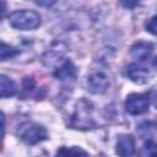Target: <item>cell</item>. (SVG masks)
<instances>
[{
	"label": "cell",
	"instance_id": "cell-1",
	"mask_svg": "<svg viewBox=\"0 0 157 157\" xmlns=\"http://www.w3.org/2000/svg\"><path fill=\"white\" fill-rule=\"evenodd\" d=\"M9 23L18 31L36 29L40 25V16L33 10H17L10 13Z\"/></svg>",
	"mask_w": 157,
	"mask_h": 157
},
{
	"label": "cell",
	"instance_id": "cell-2",
	"mask_svg": "<svg viewBox=\"0 0 157 157\" xmlns=\"http://www.w3.org/2000/svg\"><path fill=\"white\" fill-rule=\"evenodd\" d=\"M92 104L86 99H80L76 103L75 110L70 119V125L74 129L86 130L91 129L94 125L93 118H92Z\"/></svg>",
	"mask_w": 157,
	"mask_h": 157
},
{
	"label": "cell",
	"instance_id": "cell-3",
	"mask_svg": "<svg viewBox=\"0 0 157 157\" xmlns=\"http://www.w3.org/2000/svg\"><path fill=\"white\" fill-rule=\"evenodd\" d=\"M20 139L27 145H36L47 139L48 134L45 128L36 123H23L18 128Z\"/></svg>",
	"mask_w": 157,
	"mask_h": 157
},
{
	"label": "cell",
	"instance_id": "cell-4",
	"mask_svg": "<svg viewBox=\"0 0 157 157\" xmlns=\"http://www.w3.org/2000/svg\"><path fill=\"white\" fill-rule=\"evenodd\" d=\"M150 99L147 94L144 93H131L126 97L125 109L131 115H140L148 110Z\"/></svg>",
	"mask_w": 157,
	"mask_h": 157
},
{
	"label": "cell",
	"instance_id": "cell-5",
	"mask_svg": "<svg viewBox=\"0 0 157 157\" xmlns=\"http://www.w3.org/2000/svg\"><path fill=\"white\" fill-rule=\"evenodd\" d=\"M86 85H87V90L91 93L102 94L109 87V78L102 71H93L87 76Z\"/></svg>",
	"mask_w": 157,
	"mask_h": 157
},
{
	"label": "cell",
	"instance_id": "cell-6",
	"mask_svg": "<svg viewBox=\"0 0 157 157\" xmlns=\"http://www.w3.org/2000/svg\"><path fill=\"white\" fill-rule=\"evenodd\" d=\"M126 75L128 77L139 85H145L151 80V72L148 69L136 64V63H131L128 69H126Z\"/></svg>",
	"mask_w": 157,
	"mask_h": 157
},
{
	"label": "cell",
	"instance_id": "cell-7",
	"mask_svg": "<svg viewBox=\"0 0 157 157\" xmlns=\"http://www.w3.org/2000/svg\"><path fill=\"white\" fill-rule=\"evenodd\" d=\"M152 52H153V44L150 42H144V40L135 42L130 49L132 58H135L139 61L147 60L150 55L152 54Z\"/></svg>",
	"mask_w": 157,
	"mask_h": 157
},
{
	"label": "cell",
	"instance_id": "cell-8",
	"mask_svg": "<svg viewBox=\"0 0 157 157\" xmlns=\"http://www.w3.org/2000/svg\"><path fill=\"white\" fill-rule=\"evenodd\" d=\"M117 153L119 156H131L135 153V140L131 135H121L118 137Z\"/></svg>",
	"mask_w": 157,
	"mask_h": 157
},
{
	"label": "cell",
	"instance_id": "cell-9",
	"mask_svg": "<svg viewBox=\"0 0 157 157\" xmlns=\"http://www.w3.org/2000/svg\"><path fill=\"white\" fill-rule=\"evenodd\" d=\"M54 76L60 81H69L76 77V67L70 60L63 61V64L54 71Z\"/></svg>",
	"mask_w": 157,
	"mask_h": 157
},
{
	"label": "cell",
	"instance_id": "cell-10",
	"mask_svg": "<svg viewBox=\"0 0 157 157\" xmlns=\"http://www.w3.org/2000/svg\"><path fill=\"white\" fill-rule=\"evenodd\" d=\"M15 82L6 75H0V98H9L16 93Z\"/></svg>",
	"mask_w": 157,
	"mask_h": 157
},
{
	"label": "cell",
	"instance_id": "cell-11",
	"mask_svg": "<svg viewBox=\"0 0 157 157\" xmlns=\"http://www.w3.org/2000/svg\"><path fill=\"white\" fill-rule=\"evenodd\" d=\"M155 123L153 121H145L142 123L139 128H137V131L140 134L141 137L144 139H152L156 134V129H155Z\"/></svg>",
	"mask_w": 157,
	"mask_h": 157
},
{
	"label": "cell",
	"instance_id": "cell-12",
	"mask_svg": "<svg viewBox=\"0 0 157 157\" xmlns=\"http://www.w3.org/2000/svg\"><path fill=\"white\" fill-rule=\"evenodd\" d=\"M17 53H18V52H17L13 47L0 42V60H5V59H9V58H12V56H15Z\"/></svg>",
	"mask_w": 157,
	"mask_h": 157
},
{
	"label": "cell",
	"instance_id": "cell-13",
	"mask_svg": "<svg viewBox=\"0 0 157 157\" xmlns=\"http://www.w3.org/2000/svg\"><path fill=\"white\" fill-rule=\"evenodd\" d=\"M156 151V144L152 139H147V141L144 144L142 147V155L145 156H153Z\"/></svg>",
	"mask_w": 157,
	"mask_h": 157
},
{
	"label": "cell",
	"instance_id": "cell-14",
	"mask_svg": "<svg viewBox=\"0 0 157 157\" xmlns=\"http://www.w3.org/2000/svg\"><path fill=\"white\" fill-rule=\"evenodd\" d=\"M56 153H58V155H70V153H75V155H78V153H81V155H87V152H85L83 150H81V148H78V147H72V148L63 147V148H60Z\"/></svg>",
	"mask_w": 157,
	"mask_h": 157
},
{
	"label": "cell",
	"instance_id": "cell-15",
	"mask_svg": "<svg viewBox=\"0 0 157 157\" xmlns=\"http://www.w3.org/2000/svg\"><path fill=\"white\" fill-rule=\"evenodd\" d=\"M156 16H152L147 22H146V31H148L152 34H156Z\"/></svg>",
	"mask_w": 157,
	"mask_h": 157
},
{
	"label": "cell",
	"instance_id": "cell-16",
	"mask_svg": "<svg viewBox=\"0 0 157 157\" xmlns=\"http://www.w3.org/2000/svg\"><path fill=\"white\" fill-rule=\"evenodd\" d=\"M120 5L125 9H134L137 6V4L140 2V0H119Z\"/></svg>",
	"mask_w": 157,
	"mask_h": 157
},
{
	"label": "cell",
	"instance_id": "cell-17",
	"mask_svg": "<svg viewBox=\"0 0 157 157\" xmlns=\"http://www.w3.org/2000/svg\"><path fill=\"white\" fill-rule=\"evenodd\" d=\"M5 123H6L5 114H4V113L0 110V140L2 139L4 132H5Z\"/></svg>",
	"mask_w": 157,
	"mask_h": 157
},
{
	"label": "cell",
	"instance_id": "cell-18",
	"mask_svg": "<svg viewBox=\"0 0 157 157\" xmlns=\"http://www.w3.org/2000/svg\"><path fill=\"white\" fill-rule=\"evenodd\" d=\"M37 5H39V6H44V7H50V6H53L55 2H56V0H33Z\"/></svg>",
	"mask_w": 157,
	"mask_h": 157
},
{
	"label": "cell",
	"instance_id": "cell-19",
	"mask_svg": "<svg viewBox=\"0 0 157 157\" xmlns=\"http://www.w3.org/2000/svg\"><path fill=\"white\" fill-rule=\"evenodd\" d=\"M5 13H6V2L4 0H0V18H2Z\"/></svg>",
	"mask_w": 157,
	"mask_h": 157
}]
</instances>
